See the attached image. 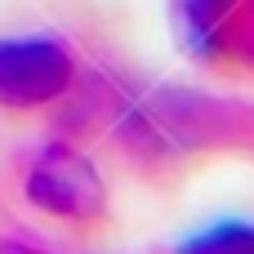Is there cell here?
<instances>
[{
    "label": "cell",
    "instance_id": "6da1fadb",
    "mask_svg": "<svg viewBox=\"0 0 254 254\" xmlns=\"http://www.w3.org/2000/svg\"><path fill=\"white\" fill-rule=\"evenodd\" d=\"M22 192L36 210H45L58 223L71 228H94L107 219V188L89 156H80L71 143H49L31 156Z\"/></svg>",
    "mask_w": 254,
    "mask_h": 254
},
{
    "label": "cell",
    "instance_id": "5b68a950",
    "mask_svg": "<svg viewBox=\"0 0 254 254\" xmlns=\"http://www.w3.org/2000/svg\"><path fill=\"white\" fill-rule=\"evenodd\" d=\"M0 254H45V250H27V246H0Z\"/></svg>",
    "mask_w": 254,
    "mask_h": 254
},
{
    "label": "cell",
    "instance_id": "277c9868",
    "mask_svg": "<svg viewBox=\"0 0 254 254\" xmlns=\"http://www.w3.org/2000/svg\"><path fill=\"white\" fill-rule=\"evenodd\" d=\"M174 254H254V223H214L201 237H188Z\"/></svg>",
    "mask_w": 254,
    "mask_h": 254
},
{
    "label": "cell",
    "instance_id": "3957f363",
    "mask_svg": "<svg viewBox=\"0 0 254 254\" xmlns=\"http://www.w3.org/2000/svg\"><path fill=\"white\" fill-rule=\"evenodd\" d=\"M250 0H174V18H179V36H183V49L188 54H205V45L219 36V27L246 9Z\"/></svg>",
    "mask_w": 254,
    "mask_h": 254
},
{
    "label": "cell",
    "instance_id": "7a4b0ae2",
    "mask_svg": "<svg viewBox=\"0 0 254 254\" xmlns=\"http://www.w3.org/2000/svg\"><path fill=\"white\" fill-rule=\"evenodd\" d=\"M76 85V58L49 36L0 40V107L40 112Z\"/></svg>",
    "mask_w": 254,
    "mask_h": 254
}]
</instances>
